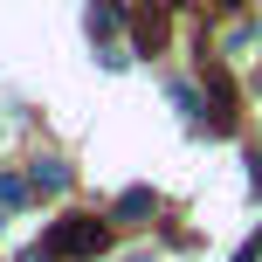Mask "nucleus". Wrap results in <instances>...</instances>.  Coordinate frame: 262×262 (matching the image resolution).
Masks as SVG:
<instances>
[{
  "mask_svg": "<svg viewBox=\"0 0 262 262\" xmlns=\"http://www.w3.org/2000/svg\"><path fill=\"white\" fill-rule=\"evenodd\" d=\"M49 249H55V262H90V255L111 249V228L97 221V214H62V221L49 228Z\"/></svg>",
  "mask_w": 262,
  "mask_h": 262,
  "instance_id": "obj_1",
  "label": "nucleus"
},
{
  "mask_svg": "<svg viewBox=\"0 0 262 262\" xmlns=\"http://www.w3.org/2000/svg\"><path fill=\"white\" fill-rule=\"evenodd\" d=\"M207 90H214V131H235V83H228V69H207Z\"/></svg>",
  "mask_w": 262,
  "mask_h": 262,
  "instance_id": "obj_2",
  "label": "nucleus"
},
{
  "mask_svg": "<svg viewBox=\"0 0 262 262\" xmlns=\"http://www.w3.org/2000/svg\"><path fill=\"white\" fill-rule=\"evenodd\" d=\"M83 28H90V41H97V35H118V28H124V7H118V0H90Z\"/></svg>",
  "mask_w": 262,
  "mask_h": 262,
  "instance_id": "obj_3",
  "label": "nucleus"
},
{
  "mask_svg": "<svg viewBox=\"0 0 262 262\" xmlns=\"http://www.w3.org/2000/svg\"><path fill=\"white\" fill-rule=\"evenodd\" d=\"M28 180H35V193H62V186H69V166H62V159H41Z\"/></svg>",
  "mask_w": 262,
  "mask_h": 262,
  "instance_id": "obj_4",
  "label": "nucleus"
},
{
  "mask_svg": "<svg viewBox=\"0 0 262 262\" xmlns=\"http://www.w3.org/2000/svg\"><path fill=\"white\" fill-rule=\"evenodd\" d=\"M118 214H124V221L152 214V186H124V193H118Z\"/></svg>",
  "mask_w": 262,
  "mask_h": 262,
  "instance_id": "obj_5",
  "label": "nucleus"
},
{
  "mask_svg": "<svg viewBox=\"0 0 262 262\" xmlns=\"http://www.w3.org/2000/svg\"><path fill=\"white\" fill-rule=\"evenodd\" d=\"M28 193H35V180H21V172L0 180V207H28Z\"/></svg>",
  "mask_w": 262,
  "mask_h": 262,
  "instance_id": "obj_6",
  "label": "nucleus"
},
{
  "mask_svg": "<svg viewBox=\"0 0 262 262\" xmlns=\"http://www.w3.org/2000/svg\"><path fill=\"white\" fill-rule=\"evenodd\" d=\"M159 28H166L159 7H138V41H145V49H159Z\"/></svg>",
  "mask_w": 262,
  "mask_h": 262,
  "instance_id": "obj_7",
  "label": "nucleus"
},
{
  "mask_svg": "<svg viewBox=\"0 0 262 262\" xmlns=\"http://www.w3.org/2000/svg\"><path fill=\"white\" fill-rule=\"evenodd\" d=\"M172 104H180L186 118H200V97H193V83H172Z\"/></svg>",
  "mask_w": 262,
  "mask_h": 262,
  "instance_id": "obj_8",
  "label": "nucleus"
},
{
  "mask_svg": "<svg viewBox=\"0 0 262 262\" xmlns=\"http://www.w3.org/2000/svg\"><path fill=\"white\" fill-rule=\"evenodd\" d=\"M21 262H55V249H28V255H21Z\"/></svg>",
  "mask_w": 262,
  "mask_h": 262,
  "instance_id": "obj_9",
  "label": "nucleus"
},
{
  "mask_svg": "<svg viewBox=\"0 0 262 262\" xmlns=\"http://www.w3.org/2000/svg\"><path fill=\"white\" fill-rule=\"evenodd\" d=\"M249 166H255V193H262V152H255V159H249Z\"/></svg>",
  "mask_w": 262,
  "mask_h": 262,
  "instance_id": "obj_10",
  "label": "nucleus"
},
{
  "mask_svg": "<svg viewBox=\"0 0 262 262\" xmlns=\"http://www.w3.org/2000/svg\"><path fill=\"white\" fill-rule=\"evenodd\" d=\"M235 262H255V242H249V249H242V255H235Z\"/></svg>",
  "mask_w": 262,
  "mask_h": 262,
  "instance_id": "obj_11",
  "label": "nucleus"
},
{
  "mask_svg": "<svg viewBox=\"0 0 262 262\" xmlns=\"http://www.w3.org/2000/svg\"><path fill=\"white\" fill-rule=\"evenodd\" d=\"M124 262H152V255H124Z\"/></svg>",
  "mask_w": 262,
  "mask_h": 262,
  "instance_id": "obj_12",
  "label": "nucleus"
}]
</instances>
